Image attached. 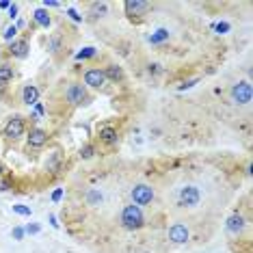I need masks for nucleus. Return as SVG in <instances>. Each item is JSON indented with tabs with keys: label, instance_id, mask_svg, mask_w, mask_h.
Listing matches in <instances>:
<instances>
[{
	"label": "nucleus",
	"instance_id": "1",
	"mask_svg": "<svg viewBox=\"0 0 253 253\" xmlns=\"http://www.w3.org/2000/svg\"><path fill=\"white\" fill-rule=\"evenodd\" d=\"M119 221H122V225H124L126 229H130V232H134V229H141L143 225H145V216H143V210L139 208V206H134V204L124 206Z\"/></svg>",
	"mask_w": 253,
	"mask_h": 253
},
{
	"label": "nucleus",
	"instance_id": "2",
	"mask_svg": "<svg viewBox=\"0 0 253 253\" xmlns=\"http://www.w3.org/2000/svg\"><path fill=\"white\" fill-rule=\"evenodd\" d=\"M154 188L149 186V184H136V186H132L130 191V197H132V204L134 206H149L154 201Z\"/></svg>",
	"mask_w": 253,
	"mask_h": 253
},
{
	"label": "nucleus",
	"instance_id": "3",
	"mask_svg": "<svg viewBox=\"0 0 253 253\" xmlns=\"http://www.w3.org/2000/svg\"><path fill=\"white\" fill-rule=\"evenodd\" d=\"M177 201H180L182 208H195L201 201V191L193 184H186V186L180 188V195H177Z\"/></svg>",
	"mask_w": 253,
	"mask_h": 253
},
{
	"label": "nucleus",
	"instance_id": "4",
	"mask_svg": "<svg viewBox=\"0 0 253 253\" xmlns=\"http://www.w3.org/2000/svg\"><path fill=\"white\" fill-rule=\"evenodd\" d=\"M65 100L70 102L72 106H80V104H87L89 102V93H87V87L80 83H72L70 87L65 89Z\"/></svg>",
	"mask_w": 253,
	"mask_h": 253
},
{
	"label": "nucleus",
	"instance_id": "5",
	"mask_svg": "<svg viewBox=\"0 0 253 253\" xmlns=\"http://www.w3.org/2000/svg\"><path fill=\"white\" fill-rule=\"evenodd\" d=\"M229 95H232V100L236 102V104L247 106L251 102V97H253L251 83H249V80H240V83H236L232 87V91H229Z\"/></svg>",
	"mask_w": 253,
	"mask_h": 253
},
{
	"label": "nucleus",
	"instance_id": "6",
	"mask_svg": "<svg viewBox=\"0 0 253 253\" xmlns=\"http://www.w3.org/2000/svg\"><path fill=\"white\" fill-rule=\"evenodd\" d=\"M24 130H26V126H24V117H11L7 126H4V136L7 139H20V136H24Z\"/></svg>",
	"mask_w": 253,
	"mask_h": 253
},
{
	"label": "nucleus",
	"instance_id": "7",
	"mask_svg": "<svg viewBox=\"0 0 253 253\" xmlns=\"http://www.w3.org/2000/svg\"><path fill=\"white\" fill-rule=\"evenodd\" d=\"M106 83H108V80L104 76V70H100V67H91V70L84 72V84H87V87L102 89Z\"/></svg>",
	"mask_w": 253,
	"mask_h": 253
},
{
	"label": "nucleus",
	"instance_id": "8",
	"mask_svg": "<svg viewBox=\"0 0 253 253\" xmlns=\"http://www.w3.org/2000/svg\"><path fill=\"white\" fill-rule=\"evenodd\" d=\"M188 238H191V232H188V227L184 223H173L169 227V240L173 245H184L188 243Z\"/></svg>",
	"mask_w": 253,
	"mask_h": 253
},
{
	"label": "nucleus",
	"instance_id": "9",
	"mask_svg": "<svg viewBox=\"0 0 253 253\" xmlns=\"http://www.w3.org/2000/svg\"><path fill=\"white\" fill-rule=\"evenodd\" d=\"M124 7H126V13H128L130 18H134V15H141V13H145V11L152 9V2H141V0H128V2H126Z\"/></svg>",
	"mask_w": 253,
	"mask_h": 253
},
{
	"label": "nucleus",
	"instance_id": "10",
	"mask_svg": "<svg viewBox=\"0 0 253 253\" xmlns=\"http://www.w3.org/2000/svg\"><path fill=\"white\" fill-rule=\"evenodd\" d=\"M22 102H24L26 106H35L39 102V89L33 83L24 84V89H22Z\"/></svg>",
	"mask_w": 253,
	"mask_h": 253
},
{
	"label": "nucleus",
	"instance_id": "11",
	"mask_svg": "<svg viewBox=\"0 0 253 253\" xmlns=\"http://www.w3.org/2000/svg\"><path fill=\"white\" fill-rule=\"evenodd\" d=\"M26 141H28V147H43L48 143V132L42 128H33Z\"/></svg>",
	"mask_w": 253,
	"mask_h": 253
},
{
	"label": "nucleus",
	"instance_id": "12",
	"mask_svg": "<svg viewBox=\"0 0 253 253\" xmlns=\"http://www.w3.org/2000/svg\"><path fill=\"white\" fill-rule=\"evenodd\" d=\"M9 52H11V56H15V59H26L28 56V42L26 39H13L9 45Z\"/></svg>",
	"mask_w": 253,
	"mask_h": 253
},
{
	"label": "nucleus",
	"instance_id": "13",
	"mask_svg": "<svg viewBox=\"0 0 253 253\" xmlns=\"http://www.w3.org/2000/svg\"><path fill=\"white\" fill-rule=\"evenodd\" d=\"M245 225H247V221H245V216L243 214H232L227 218V223H225V229L229 234H240L245 229Z\"/></svg>",
	"mask_w": 253,
	"mask_h": 253
},
{
	"label": "nucleus",
	"instance_id": "14",
	"mask_svg": "<svg viewBox=\"0 0 253 253\" xmlns=\"http://www.w3.org/2000/svg\"><path fill=\"white\" fill-rule=\"evenodd\" d=\"M45 45H48L50 54H59L63 50V37L59 35V33H52V35L48 37V42H45Z\"/></svg>",
	"mask_w": 253,
	"mask_h": 253
},
{
	"label": "nucleus",
	"instance_id": "15",
	"mask_svg": "<svg viewBox=\"0 0 253 253\" xmlns=\"http://www.w3.org/2000/svg\"><path fill=\"white\" fill-rule=\"evenodd\" d=\"M104 76H106V80H113V83H122L124 80V70L113 63V65H108L104 70Z\"/></svg>",
	"mask_w": 253,
	"mask_h": 253
},
{
	"label": "nucleus",
	"instance_id": "16",
	"mask_svg": "<svg viewBox=\"0 0 253 253\" xmlns=\"http://www.w3.org/2000/svg\"><path fill=\"white\" fill-rule=\"evenodd\" d=\"M147 39H149V43L152 45H160V43L169 42V31H167V28H158V31H154Z\"/></svg>",
	"mask_w": 253,
	"mask_h": 253
},
{
	"label": "nucleus",
	"instance_id": "17",
	"mask_svg": "<svg viewBox=\"0 0 253 253\" xmlns=\"http://www.w3.org/2000/svg\"><path fill=\"white\" fill-rule=\"evenodd\" d=\"M100 141L106 143V145H113V143H117V130L111 128V126L102 128V130H100Z\"/></svg>",
	"mask_w": 253,
	"mask_h": 253
},
{
	"label": "nucleus",
	"instance_id": "18",
	"mask_svg": "<svg viewBox=\"0 0 253 253\" xmlns=\"http://www.w3.org/2000/svg\"><path fill=\"white\" fill-rule=\"evenodd\" d=\"M106 11H108V4H106V2H93V4L89 7V15H91L93 20H97V18H104Z\"/></svg>",
	"mask_w": 253,
	"mask_h": 253
},
{
	"label": "nucleus",
	"instance_id": "19",
	"mask_svg": "<svg viewBox=\"0 0 253 253\" xmlns=\"http://www.w3.org/2000/svg\"><path fill=\"white\" fill-rule=\"evenodd\" d=\"M33 18H35L37 24H39V26H43V28H48L50 24H52V20H50L48 9H37L35 13H33Z\"/></svg>",
	"mask_w": 253,
	"mask_h": 253
},
{
	"label": "nucleus",
	"instance_id": "20",
	"mask_svg": "<svg viewBox=\"0 0 253 253\" xmlns=\"http://www.w3.org/2000/svg\"><path fill=\"white\" fill-rule=\"evenodd\" d=\"M13 76H15L13 67H11V65H0V89H2L7 83H11Z\"/></svg>",
	"mask_w": 253,
	"mask_h": 253
},
{
	"label": "nucleus",
	"instance_id": "21",
	"mask_svg": "<svg viewBox=\"0 0 253 253\" xmlns=\"http://www.w3.org/2000/svg\"><path fill=\"white\" fill-rule=\"evenodd\" d=\"M102 199H104V195H102L100 188H89L87 191V204L89 206H100Z\"/></svg>",
	"mask_w": 253,
	"mask_h": 253
},
{
	"label": "nucleus",
	"instance_id": "22",
	"mask_svg": "<svg viewBox=\"0 0 253 253\" xmlns=\"http://www.w3.org/2000/svg\"><path fill=\"white\" fill-rule=\"evenodd\" d=\"M97 54V50L93 48V45H87V48H83L80 52L76 54V59L78 61H84V59H93V56Z\"/></svg>",
	"mask_w": 253,
	"mask_h": 253
},
{
	"label": "nucleus",
	"instance_id": "23",
	"mask_svg": "<svg viewBox=\"0 0 253 253\" xmlns=\"http://www.w3.org/2000/svg\"><path fill=\"white\" fill-rule=\"evenodd\" d=\"M93 154H95V147L91 145V143H87V145L80 147V158H83V160H89Z\"/></svg>",
	"mask_w": 253,
	"mask_h": 253
},
{
	"label": "nucleus",
	"instance_id": "24",
	"mask_svg": "<svg viewBox=\"0 0 253 253\" xmlns=\"http://www.w3.org/2000/svg\"><path fill=\"white\" fill-rule=\"evenodd\" d=\"M15 35H18V26H15V24L7 26V28H4V33H2V37L7 39V42H11V39H15Z\"/></svg>",
	"mask_w": 253,
	"mask_h": 253
},
{
	"label": "nucleus",
	"instance_id": "25",
	"mask_svg": "<svg viewBox=\"0 0 253 253\" xmlns=\"http://www.w3.org/2000/svg\"><path fill=\"white\" fill-rule=\"evenodd\" d=\"M13 212L22 216H31V208H26V206H13Z\"/></svg>",
	"mask_w": 253,
	"mask_h": 253
},
{
	"label": "nucleus",
	"instance_id": "26",
	"mask_svg": "<svg viewBox=\"0 0 253 253\" xmlns=\"http://www.w3.org/2000/svg\"><path fill=\"white\" fill-rule=\"evenodd\" d=\"M39 229H42V225H39V223H28V225L24 227V232H26V234H37Z\"/></svg>",
	"mask_w": 253,
	"mask_h": 253
},
{
	"label": "nucleus",
	"instance_id": "27",
	"mask_svg": "<svg viewBox=\"0 0 253 253\" xmlns=\"http://www.w3.org/2000/svg\"><path fill=\"white\" fill-rule=\"evenodd\" d=\"M24 234H26V232H24V227H20V225H18V227H13V232H11V236H13L15 240H22V238H24Z\"/></svg>",
	"mask_w": 253,
	"mask_h": 253
},
{
	"label": "nucleus",
	"instance_id": "28",
	"mask_svg": "<svg viewBox=\"0 0 253 253\" xmlns=\"http://www.w3.org/2000/svg\"><path fill=\"white\" fill-rule=\"evenodd\" d=\"M67 15H70L74 22H83V15H78V11H76V9H67Z\"/></svg>",
	"mask_w": 253,
	"mask_h": 253
},
{
	"label": "nucleus",
	"instance_id": "29",
	"mask_svg": "<svg viewBox=\"0 0 253 253\" xmlns=\"http://www.w3.org/2000/svg\"><path fill=\"white\" fill-rule=\"evenodd\" d=\"M7 11H9V18H11V20H15V18H18V11H20V9H18V4H11Z\"/></svg>",
	"mask_w": 253,
	"mask_h": 253
},
{
	"label": "nucleus",
	"instance_id": "30",
	"mask_svg": "<svg viewBox=\"0 0 253 253\" xmlns=\"http://www.w3.org/2000/svg\"><path fill=\"white\" fill-rule=\"evenodd\" d=\"M61 197H63V188H56V191L52 193V201H54V204H59Z\"/></svg>",
	"mask_w": 253,
	"mask_h": 253
},
{
	"label": "nucleus",
	"instance_id": "31",
	"mask_svg": "<svg viewBox=\"0 0 253 253\" xmlns=\"http://www.w3.org/2000/svg\"><path fill=\"white\" fill-rule=\"evenodd\" d=\"M43 7L45 9H56V7H61V2H54V0H43Z\"/></svg>",
	"mask_w": 253,
	"mask_h": 253
},
{
	"label": "nucleus",
	"instance_id": "32",
	"mask_svg": "<svg viewBox=\"0 0 253 253\" xmlns=\"http://www.w3.org/2000/svg\"><path fill=\"white\" fill-rule=\"evenodd\" d=\"M214 28L218 33H225V31H229V24H227V22H221V24H216Z\"/></svg>",
	"mask_w": 253,
	"mask_h": 253
},
{
	"label": "nucleus",
	"instance_id": "33",
	"mask_svg": "<svg viewBox=\"0 0 253 253\" xmlns=\"http://www.w3.org/2000/svg\"><path fill=\"white\" fill-rule=\"evenodd\" d=\"M56 163H59V154H52V158H50L48 167H50V169H54V167H56Z\"/></svg>",
	"mask_w": 253,
	"mask_h": 253
},
{
	"label": "nucleus",
	"instance_id": "34",
	"mask_svg": "<svg viewBox=\"0 0 253 253\" xmlns=\"http://www.w3.org/2000/svg\"><path fill=\"white\" fill-rule=\"evenodd\" d=\"M197 80H199V78H193V80H188V83H184V84H182V89H191L193 84L197 83Z\"/></svg>",
	"mask_w": 253,
	"mask_h": 253
},
{
	"label": "nucleus",
	"instance_id": "35",
	"mask_svg": "<svg viewBox=\"0 0 253 253\" xmlns=\"http://www.w3.org/2000/svg\"><path fill=\"white\" fill-rule=\"evenodd\" d=\"M149 74H160V65H156V63L149 65Z\"/></svg>",
	"mask_w": 253,
	"mask_h": 253
},
{
	"label": "nucleus",
	"instance_id": "36",
	"mask_svg": "<svg viewBox=\"0 0 253 253\" xmlns=\"http://www.w3.org/2000/svg\"><path fill=\"white\" fill-rule=\"evenodd\" d=\"M50 223H52V227H59V223H56V216L50 214Z\"/></svg>",
	"mask_w": 253,
	"mask_h": 253
},
{
	"label": "nucleus",
	"instance_id": "37",
	"mask_svg": "<svg viewBox=\"0 0 253 253\" xmlns=\"http://www.w3.org/2000/svg\"><path fill=\"white\" fill-rule=\"evenodd\" d=\"M11 7V2H7V0H2V2H0V9H9Z\"/></svg>",
	"mask_w": 253,
	"mask_h": 253
},
{
	"label": "nucleus",
	"instance_id": "38",
	"mask_svg": "<svg viewBox=\"0 0 253 253\" xmlns=\"http://www.w3.org/2000/svg\"><path fill=\"white\" fill-rule=\"evenodd\" d=\"M2 171H4V167H2V165H0V175H2Z\"/></svg>",
	"mask_w": 253,
	"mask_h": 253
}]
</instances>
